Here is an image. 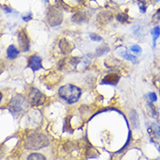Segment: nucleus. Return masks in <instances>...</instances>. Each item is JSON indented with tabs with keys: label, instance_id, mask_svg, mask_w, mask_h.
Instances as JSON below:
<instances>
[{
	"label": "nucleus",
	"instance_id": "nucleus-26",
	"mask_svg": "<svg viewBox=\"0 0 160 160\" xmlns=\"http://www.w3.org/2000/svg\"><path fill=\"white\" fill-rule=\"evenodd\" d=\"M90 38H91V39L92 41H95V42H100V41H102V37H100L99 35H98L96 33H91L90 34Z\"/></svg>",
	"mask_w": 160,
	"mask_h": 160
},
{
	"label": "nucleus",
	"instance_id": "nucleus-35",
	"mask_svg": "<svg viewBox=\"0 0 160 160\" xmlns=\"http://www.w3.org/2000/svg\"><path fill=\"white\" fill-rule=\"evenodd\" d=\"M158 1H160V0H154V2H158Z\"/></svg>",
	"mask_w": 160,
	"mask_h": 160
},
{
	"label": "nucleus",
	"instance_id": "nucleus-15",
	"mask_svg": "<svg viewBox=\"0 0 160 160\" xmlns=\"http://www.w3.org/2000/svg\"><path fill=\"white\" fill-rule=\"evenodd\" d=\"M98 151L90 144L87 150H86V158H98Z\"/></svg>",
	"mask_w": 160,
	"mask_h": 160
},
{
	"label": "nucleus",
	"instance_id": "nucleus-31",
	"mask_svg": "<svg viewBox=\"0 0 160 160\" xmlns=\"http://www.w3.org/2000/svg\"><path fill=\"white\" fill-rule=\"evenodd\" d=\"M32 19V14L30 12V13H28V15L27 16H24L23 17V20H24V22H28V21H30V20Z\"/></svg>",
	"mask_w": 160,
	"mask_h": 160
},
{
	"label": "nucleus",
	"instance_id": "nucleus-20",
	"mask_svg": "<svg viewBox=\"0 0 160 160\" xmlns=\"http://www.w3.org/2000/svg\"><path fill=\"white\" fill-rule=\"evenodd\" d=\"M116 18L118 22L122 23V24H126V23H128L129 21V16L126 13H119V14H118Z\"/></svg>",
	"mask_w": 160,
	"mask_h": 160
},
{
	"label": "nucleus",
	"instance_id": "nucleus-3",
	"mask_svg": "<svg viewBox=\"0 0 160 160\" xmlns=\"http://www.w3.org/2000/svg\"><path fill=\"white\" fill-rule=\"evenodd\" d=\"M30 107L28 100L21 94H16L12 98L9 105V111L14 117H19L24 114Z\"/></svg>",
	"mask_w": 160,
	"mask_h": 160
},
{
	"label": "nucleus",
	"instance_id": "nucleus-7",
	"mask_svg": "<svg viewBox=\"0 0 160 160\" xmlns=\"http://www.w3.org/2000/svg\"><path fill=\"white\" fill-rule=\"evenodd\" d=\"M18 44H19L21 51L24 52H28L30 50V46H31V41H30V38H29L26 31L24 29L20 30L18 33Z\"/></svg>",
	"mask_w": 160,
	"mask_h": 160
},
{
	"label": "nucleus",
	"instance_id": "nucleus-6",
	"mask_svg": "<svg viewBox=\"0 0 160 160\" xmlns=\"http://www.w3.org/2000/svg\"><path fill=\"white\" fill-rule=\"evenodd\" d=\"M80 63V58L77 57H71L60 60L58 63V69L60 71L68 70V68H72V70H75L77 65Z\"/></svg>",
	"mask_w": 160,
	"mask_h": 160
},
{
	"label": "nucleus",
	"instance_id": "nucleus-4",
	"mask_svg": "<svg viewBox=\"0 0 160 160\" xmlns=\"http://www.w3.org/2000/svg\"><path fill=\"white\" fill-rule=\"evenodd\" d=\"M64 15L58 6H50L46 12V19L51 26H58L63 22Z\"/></svg>",
	"mask_w": 160,
	"mask_h": 160
},
{
	"label": "nucleus",
	"instance_id": "nucleus-17",
	"mask_svg": "<svg viewBox=\"0 0 160 160\" xmlns=\"http://www.w3.org/2000/svg\"><path fill=\"white\" fill-rule=\"evenodd\" d=\"M151 34H152V38H153V47H155L156 46V41L160 36V27H158V26L154 27L152 30Z\"/></svg>",
	"mask_w": 160,
	"mask_h": 160
},
{
	"label": "nucleus",
	"instance_id": "nucleus-37",
	"mask_svg": "<svg viewBox=\"0 0 160 160\" xmlns=\"http://www.w3.org/2000/svg\"><path fill=\"white\" fill-rule=\"evenodd\" d=\"M158 152H160V146H159V147H158Z\"/></svg>",
	"mask_w": 160,
	"mask_h": 160
},
{
	"label": "nucleus",
	"instance_id": "nucleus-8",
	"mask_svg": "<svg viewBox=\"0 0 160 160\" xmlns=\"http://www.w3.org/2000/svg\"><path fill=\"white\" fill-rule=\"evenodd\" d=\"M28 67L31 68L33 72L39 71L40 69H43L42 65V58L38 55H32L28 59Z\"/></svg>",
	"mask_w": 160,
	"mask_h": 160
},
{
	"label": "nucleus",
	"instance_id": "nucleus-36",
	"mask_svg": "<svg viewBox=\"0 0 160 160\" xmlns=\"http://www.w3.org/2000/svg\"><path fill=\"white\" fill-rule=\"evenodd\" d=\"M44 2H47V3L49 2V0H44Z\"/></svg>",
	"mask_w": 160,
	"mask_h": 160
},
{
	"label": "nucleus",
	"instance_id": "nucleus-14",
	"mask_svg": "<svg viewBox=\"0 0 160 160\" xmlns=\"http://www.w3.org/2000/svg\"><path fill=\"white\" fill-rule=\"evenodd\" d=\"M130 119H131L132 126H133L134 128L138 127V125H139V120H138V113H137V112L135 110H132V111L130 112Z\"/></svg>",
	"mask_w": 160,
	"mask_h": 160
},
{
	"label": "nucleus",
	"instance_id": "nucleus-32",
	"mask_svg": "<svg viewBox=\"0 0 160 160\" xmlns=\"http://www.w3.org/2000/svg\"><path fill=\"white\" fill-rule=\"evenodd\" d=\"M153 18L157 21H160V9H158L157 12L155 13V15L153 16Z\"/></svg>",
	"mask_w": 160,
	"mask_h": 160
},
{
	"label": "nucleus",
	"instance_id": "nucleus-9",
	"mask_svg": "<svg viewBox=\"0 0 160 160\" xmlns=\"http://www.w3.org/2000/svg\"><path fill=\"white\" fill-rule=\"evenodd\" d=\"M119 79V74H118L117 72H110L101 81V84H107V85H113V86H115V85L118 84Z\"/></svg>",
	"mask_w": 160,
	"mask_h": 160
},
{
	"label": "nucleus",
	"instance_id": "nucleus-2",
	"mask_svg": "<svg viewBox=\"0 0 160 160\" xmlns=\"http://www.w3.org/2000/svg\"><path fill=\"white\" fill-rule=\"evenodd\" d=\"M81 95V89L73 84H65L58 89V96L69 104H76L78 102Z\"/></svg>",
	"mask_w": 160,
	"mask_h": 160
},
{
	"label": "nucleus",
	"instance_id": "nucleus-23",
	"mask_svg": "<svg viewBox=\"0 0 160 160\" xmlns=\"http://www.w3.org/2000/svg\"><path fill=\"white\" fill-rule=\"evenodd\" d=\"M138 7L140 9V12H146V9H147V4L145 3L144 0H138Z\"/></svg>",
	"mask_w": 160,
	"mask_h": 160
},
{
	"label": "nucleus",
	"instance_id": "nucleus-21",
	"mask_svg": "<svg viewBox=\"0 0 160 160\" xmlns=\"http://www.w3.org/2000/svg\"><path fill=\"white\" fill-rule=\"evenodd\" d=\"M27 160H46V158L40 153H32L28 156Z\"/></svg>",
	"mask_w": 160,
	"mask_h": 160
},
{
	"label": "nucleus",
	"instance_id": "nucleus-19",
	"mask_svg": "<svg viewBox=\"0 0 160 160\" xmlns=\"http://www.w3.org/2000/svg\"><path fill=\"white\" fill-rule=\"evenodd\" d=\"M71 118H72V116L67 117L65 120H64V132H69V133H73V130H72V126H71Z\"/></svg>",
	"mask_w": 160,
	"mask_h": 160
},
{
	"label": "nucleus",
	"instance_id": "nucleus-30",
	"mask_svg": "<svg viewBox=\"0 0 160 160\" xmlns=\"http://www.w3.org/2000/svg\"><path fill=\"white\" fill-rule=\"evenodd\" d=\"M4 153H5V148H4V145H0V159L4 158Z\"/></svg>",
	"mask_w": 160,
	"mask_h": 160
},
{
	"label": "nucleus",
	"instance_id": "nucleus-33",
	"mask_svg": "<svg viewBox=\"0 0 160 160\" xmlns=\"http://www.w3.org/2000/svg\"><path fill=\"white\" fill-rule=\"evenodd\" d=\"M2 98H3V94L0 92V102H1V100H2Z\"/></svg>",
	"mask_w": 160,
	"mask_h": 160
},
{
	"label": "nucleus",
	"instance_id": "nucleus-38",
	"mask_svg": "<svg viewBox=\"0 0 160 160\" xmlns=\"http://www.w3.org/2000/svg\"><path fill=\"white\" fill-rule=\"evenodd\" d=\"M159 94H160V89H159Z\"/></svg>",
	"mask_w": 160,
	"mask_h": 160
},
{
	"label": "nucleus",
	"instance_id": "nucleus-24",
	"mask_svg": "<svg viewBox=\"0 0 160 160\" xmlns=\"http://www.w3.org/2000/svg\"><path fill=\"white\" fill-rule=\"evenodd\" d=\"M55 2H56V4L58 8L64 9V10H67L69 8L68 5L66 4H64V0H55Z\"/></svg>",
	"mask_w": 160,
	"mask_h": 160
},
{
	"label": "nucleus",
	"instance_id": "nucleus-12",
	"mask_svg": "<svg viewBox=\"0 0 160 160\" xmlns=\"http://www.w3.org/2000/svg\"><path fill=\"white\" fill-rule=\"evenodd\" d=\"M112 19V15L109 12H102L98 15V21L100 24H105Z\"/></svg>",
	"mask_w": 160,
	"mask_h": 160
},
{
	"label": "nucleus",
	"instance_id": "nucleus-29",
	"mask_svg": "<svg viewBox=\"0 0 160 160\" xmlns=\"http://www.w3.org/2000/svg\"><path fill=\"white\" fill-rule=\"evenodd\" d=\"M149 98L150 100L152 101V102H156L157 99H158V98H157V95L154 93V92H150L148 94Z\"/></svg>",
	"mask_w": 160,
	"mask_h": 160
},
{
	"label": "nucleus",
	"instance_id": "nucleus-34",
	"mask_svg": "<svg viewBox=\"0 0 160 160\" xmlns=\"http://www.w3.org/2000/svg\"><path fill=\"white\" fill-rule=\"evenodd\" d=\"M77 2H78V3H80V2H83L84 0H76Z\"/></svg>",
	"mask_w": 160,
	"mask_h": 160
},
{
	"label": "nucleus",
	"instance_id": "nucleus-28",
	"mask_svg": "<svg viewBox=\"0 0 160 160\" xmlns=\"http://www.w3.org/2000/svg\"><path fill=\"white\" fill-rule=\"evenodd\" d=\"M131 51L133 52H137V53H139L142 51V49L140 47L139 45H133L131 47Z\"/></svg>",
	"mask_w": 160,
	"mask_h": 160
},
{
	"label": "nucleus",
	"instance_id": "nucleus-10",
	"mask_svg": "<svg viewBox=\"0 0 160 160\" xmlns=\"http://www.w3.org/2000/svg\"><path fill=\"white\" fill-rule=\"evenodd\" d=\"M58 47H59L60 51L61 52L64 54V55H68L70 54L71 52L73 51V49H74V45L72 43H71L68 39H66V38H61L59 41V43H58Z\"/></svg>",
	"mask_w": 160,
	"mask_h": 160
},
{
	"label": "nucleus",
	"instance_id": "nucleus-18",
	"mask_svg": "<svg viewBox=\"0 0 160 160\" xmlns=\"http://www.w3.org/2000/svg\"><path fill=\"white\" fill-rule=\"evenodd\" d=\"M119 54H120V56L122 57V58H124V59L129 60V61H131V62H132V63H133V64L137 63L136 57H134L133 55H132V54H130L129 52H119Z\"/></svg>",
	"mask_w": 160,
	"mask_h": 160
},
{
	"label": "nucleus",
	"instance_id": "nucleus-27",
	"mask_svg": "<svg viewBox=\"0 0 160 160\" xmlns=\"http://www.w3.org/2000/svg\"><path fill=\"white\" fill-rule=\"evenodd\" d=\"M64 149H65V151H67V152H71V151L75 149V144H73V143H67V144H65Z\"/></svg>",
	"mask_w": 160,
	"mask_h": 160
},
{
	"label": "nucleus",
	"instance_id": "nucleus-5",
	"mask_svg": "<svg viewBox=\"0 0 160 160\" xmlns=\"http://www.w3.org/2000/svg\"><path fill=\"white\" fill-rule=\"evenodd\" d=\"M29 98L30 102L34 106H39L42 105L46 100V96L42 92H40L38 89L35 87H32L29 92Z\"/></svg>",
	"mask_w": 160,
	"mask_h": 160
},
{
	"label": "nucleus",
	"instance_id": "nucleus-16",
	"mask_svg": "<svg viewBox=\"0 0 160 160\" xmlns=\"http://www.w3.org/2000/svg\"><path fill=\"white\" fill-rule=\"evenodd\" d=\"M110 51V48L108 47L107 44H103V45H100L99 47H98L96 50V54L98 57H101L104 55L105 53H107Z\"/></svg>",
	"mask_w": 160,
	"mask_h": 160
},
{
	"label": "nucleus",
	"instance_id": "nucleus-1",
	"mask_svg": "<svg viewBox=\"0 0 160 160\" xmlns=\"http://www.w3.org/2000/svg\"><path fill=\"white\" fill-rule=\"evenodd\" d=\"M49 144H50V140L45 134L40 132H34L30 134L25 138L24 147L26 150L38 151L46 147L47 145H49Z\"/></svg>",
	"mask_w": 160,
	"mask_h": 160
},
{
	"label": "nucleus",
	"instance_id": "nucleus-11",
	"mask_svg": "<svg viewBox=\"0 0 160 160\" xmlns=\"http://www.w3.org/2000/svg\"><path fill=\"white\" fill-rule=\"evenodd\" d=\"M89 20L88 16L86 12H76L72 18V21L75 24H82V23H86Z\"/></svg>",
	"mask_w": 160,
	"mask_h": 160
},
{
	"label": "nucleus",
	"instance_id": "nucleus-13",
	"mask_svg": "<svg viewBox=\"0 0 160 160\" xmlns=\"http://www.w3.org/2000/svg\"><path fill=\"white\" fill-rule=\"evenodd\" d=\"M19 55V51L14 44H11L7 49V58L10 59H15Z\"/></svg>",
	"mask_w": 160,
	"mask_h": 160
},
{
	"label": "nucleus",
	"instance_id": "nucleus-22",
	"mask_svg": "<svg viewBox=\"0 0 160 160\" xmlns=\"http://www.w3.org/2000/svg\"><path fill=\"white\" fill-rule=\"evenodd\" d=\"M148 131H151L152 133H154L157 138H160V126L157 124H152L151 128H149Z\"/></svg>",
	"mask_w": 160,
	"mask_h": 160
},
{
	"label": "nucleus",
	"instance_id": "nucleus-25",
	"mask_svg": "<svg viewBox=\"0 0 160 160\" xmlns=\"http://www.w3.org/2000/svg\"><path fill=\"white\" fill-rule=\"evenodd\" d=\"M149 107H150V110H151V112H152V117H154V118H158V112L157 111L156 107L152 104V103H149L148 104Z\"/></svg>",
	"mask_w": 160,
	"mask_h": 160
}]
</instances>
